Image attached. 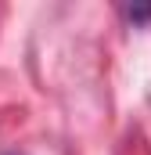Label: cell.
<instances>
[{"label":"cell","instance_id":"cell-1","mask_svg":"<svg viewBox=\"0 0 151 155\" xmlns=\"http://www.w3.org/2000/svg\"><path fill=\"white\" fill-rule=\"evenodd\" d=\"M122 15H126L130 22H148V18H151V7H126Z\"/></svg>","mask_w":151,"mask_h":155},{"label":"cell","instance_id":"cell-2","mask_svg":"<svg viewBox=\"0 0 151 155\" xmlns=\"http://www.w3.org/2000/svg\"><path fill=\"white\" fill-rule=\"evenodd\" d=\"M7 155H18V152H7Z\"/></svg>","mask_w":151,"mask_h":155}]
</instances>
